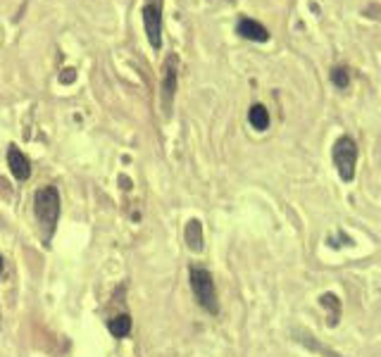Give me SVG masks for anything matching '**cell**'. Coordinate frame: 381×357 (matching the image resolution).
<instances>
[{"instance_id":"1","label":"cell","mask_w":381,"mask_h":357,"mask_svg":"<svg viewBox=\"0 0 381 357\" xmlns=\"http://www.w3.org/2000/svg\"><path fill=\"white\" fill-rule=\"evenodd\" d=\"M190 288H193L195 300L200 303V308L210 315L219 312V300H217V288H214L212 274L208 269L193 267L190 269Z\"/></svg>"},{"instance_id":"2","label":"cell","mask_w":381,"mask_h":357,"mask_svg":"<svg viewBox=\"0 0 381 357\" xmlns=\"http://www.w3.org/2000/svg\"><path fill=\"white\" fill-rule=\"evenodd\" d=\"M34 212H36V219L41 222L43 229H46L48 234H53L55 224H58V217H60V193L55 186H43L41 190H36Z\"/></svg>"},{"instance_id":"3","label":"cell","mask_w":381,"mask_h":357,"mask_svg":"<svg viewBox=\"0 0 381 357\" xmlns=\"http://www.w3.org/2000/svg\"><path fill=\"white\" fill-rule=\"evenodd\" d=\"M334 164L339 169V177L343 181L355 179V167H358V145L350 136H341L334 143Z\"/></svg>"},{"instance_id":"4","label":"cell","mask_w":381,"mask_h":357,"mask_svg":"<svg viewBox=\"0 0 381 357\" xmlns=\"http://www.w3.org/2000/svg\"><path fill=\"white\" fill-rule=\"evenodd\" d=\"M143 27H145V36H148L150 45H153V48H160V45H162V5H160V0L145 3Z\"/></svg>"},{"instance_id":"5","label":"cell","mask_w":381,"mask_h":357,"mask_svg":"<svg viewBox=\"0 0 381 357\" xmlns=\"http://www.w3.org/2000/svg\"><path fill=\"white\" fill-rule=\"evenodd\" d=\"M162 110L169 117V110H172V100L177 93V77H179V58L174 53L167 55L162 64Z\"/></svg>"},{"instance_id":"6","label":"cell","mask_w":381,"mask_h":357,"mask_svg":"<svg viewBox=\"0 0 381 357\" xmlns=\"http://www.w3.org/2000/svg\"><path fill=\"white\" fill-rule=\"evenodd\" d=\"M8 167H10V172H12V177L19 181H27L32 177V162H29V158L17 148V145H12V148L8 150Z\"/></svg>"},{"instance_id":"7","label":"cell","mask_w":381,"mask_h":357,"mask_svg":"<svg viewBox=\"0 0 381 357\" xmlns=\"http://www.w3.org/2000/svg\"><path fill=\"white\" fill-rule=\"evenodd\" d=\"M236 32H238L243 38H248V41H258V43H265V41L269 38V32H267V29H265L260 22H255V19H248V17L241 19L238 27H236Z\"/></svg>"},{"instance_id":"8","label":"cell","mask_w":381,"mask_h":357,"mask_svg":"<svg viewBox=\"0 0 381 357\" xmlns=\"http://www.w3.org/2000/svg\"><path fill=\"white\" fill-rule=\"evenodd\" d=\"M184 238H186L188 248L193 250V253H200V250L205 248L203 224H200L198 219H190V222L186 224V229H184Z\"/></svg>"},{"instance_id":"9","label":"cell","mask_w":381,"mask_h":357,"mask_svg":"<svg viewBox=\"0 0 381 357\" xmlns=\"http://www.w3.org/2000/svg\"><path fill=\"white\" fill-rule=\"evenodd\" d=\"M248 122H250V127L253 129H258V132H265V129L269 127V112H267V108L265 105H253L250 108V112H248Z\"/></svg>"},{"instance_id":"10","label":"cell","mask_w":381,"mask_h":357,"mask_svg":"<svg viewBox=\"0 0 381 357\" xmlns=\"http://www.w3.org/2000/svg\"><path fill=\"white\" fill-rule=\"evenodd\" d=\"M108 329H110V334H112L114 338H124V336L132 331V317H129V315L112 317V319L108 321Z\"/></svg>"},{"instance_id":"11","label":"cell","mask_w":381,"mask_h":357,"mask_svg":"<svg viewBox=\"0 0 381 357\" xmlns=\"http://www.w3.org/2000/svg\"><path fill=\"white\" fill-rule=\"evenodd\" d=\"M319 303L324 305V308L329 310V326H336L341 319V300L336 298L334 293H324L322 298H319Z\"/></svg>"},{"instance_id":"12","label":"cell","mask_w":381,"mask_h":357,"mask_svg":"<svg viewBox=\"0 0 381 357\" xmlns=\"http://www.w3.org/2000/svg\"><path fill=\"white\" fill-rule=\"evenodd\" d=\"M332 79H334V84L339 88H345L350 84V74H348V69H345V67H336L332 72Z\"/></svg>"},{"instance_id":"13","label":"cell","mask_w":381,"mask_h":357,"mask_svg":"<svg viewBox=\"0 0 381 357\" xmlns=\"http://www.w3.org/2000/svg\"><path fill=\"white\" fill-rule=\"evenodd\" d=\"M300 341H303V343H308L310 348L319 350V353H322V355H327V357H341L339 353H334V350H329V348H324V345L315 343V341H312V336H310V334H303V338H300Z\"/></svg>"},{"instance_id":"14","label":"cell","mask_w":381,"mask_h":357,"mask_svg":"<svg viewBox=\"0 0 381 357\" xmlns=\"http://www.w3.org/2000/svg\"><path fill=\"white\" fill-rule=\"evenodd\" d=\"M74 79H77V72H74V69H64V74L60 77V82L69 84V82H74Z\"/></svg>"},{"instance_id":"15","label":"cell","mask_w":381,"mask_h":357,"mask_svg":"<svg viewBox=\"0 0 381 357\" xmlns=\"http://www.w3.org/2000/svg\"><path fill=\"white\" fill-rule=\"evenodd\" d=\"M0 271H3V258H0Z\"/></svg>"}]
</instances>
